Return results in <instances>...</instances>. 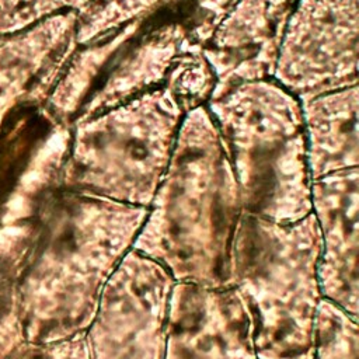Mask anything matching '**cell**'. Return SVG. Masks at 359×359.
I'll list each match as a JSON object with an SVG mask.
<instances>
[{
  "instance_id": "6da1fadb",
  "label": "cell",
  "mask_w": 359,
  "mask_h": 359,
  "mask_svg": "<svg viewBox=\"0 0 359 359\" xmlns=\"http://www.w3.org/2000/svg\"><path fill=\"white\" fill-rule=\"evenodd\" d=\"M149 208L66 192L42 216L21 289L31 344L84 334L101 292L132 248Z\"/></svg>"
},
{
  "instance_id": "7a4b0ae2",
  "label": "cell",
  "mask_w": 359,
  "mask_h": 359,
  "mask_svg": "<svg viewBox=\"0 0 359 359\" xmlns=\"http://www.w3.org/2000/svg\"><path fill=\"white\" fill-rule=\"evenodd\" d=\"M243 212L222 142L208 126H189L172 149L132 250L164 266L175 282L233 286L231 250Z\"/></svg>"
},
{
  "instance_id": "3957f363",
  "label": "cell",
  "mask_w": 359,
  "mask_h": 359,
  "mask_svg": "<svg viewBox=\"0 0 359 359\" xmlns=\"http://www.w3.org/2000/svg\"><path fill=\"white\" fill-rule=\"evenodd\" d=\"M320 252L313 212L293 223L243 212L231 250V285L250 313L257 359H311L323 299Z\"/></svg>"
},
{
  "instance_id": "277c9868",
  "label": "cell",
  "mask_w": 359,
  "mask_h": 359,
  "mask_svg": "<svg viewBox=\"0 0 359 359\" xmlns=\"http://www.w3.org/2000/svg\"><path fill=\"white\" fill-rule=\"evenodd\" d=\"M174 123H83L60 170L66 192L149 208L172 153Z\"/></svg>"
},
{
  "instance_id": "5b68a950",
  "label": "cell",
  "mask_w": 359,
  "mask_h": 359,
  "mask_svg": "<svg viewBox=\"0 0 359 359\" xmlns=\"http://www.w3.org/2000/svg\"><path fill=\"white\" fill-rule=\"evenodd\" d=\"M170 272L129 250L107 280L84 332L90 359H163L171 290Z\"/></svg>"
},
{
  "instance_id": "8992f818",
  "label": "cell",
  "mask_w": 359,
  "mask_h": 359,
  "mask_svg": "<svg viewBox=\"0 0 359 359\" xmlns=\"http://www.w3.org/2000/svg\"><path fill=\"white\" fill-rule=\"evenodd\" d=\"M163 359H257L254 325L236 286L175 282Z\"/></svg>"
},
{
  "instance_id": "52a82bcc",
  "label": "cell",
  "mask_w": 359,
  "mask_h": 359,
  "mask_svg": "<svg viewBox=\"0 0 359 359\" xmlns=\"http://www.w3.org/2000/svg\"><path fill=\"white\" fill-rule=\"evenodd\" d=\"M321 252V296L358 318V170L346 168L311 181Z\"/></svg>"
},
{
  "instance_id": "ba28073f",
  "label": "cell",
  "mask_w": 359,
  "mask_h": 359,
  "mask_svg": "<svg viewBox=\"0 0 359 359\" xmlns=\"http://www.w3.org/2000/svg\"><path fill=\"white\" fill-rule=\"evenodd\" d=\"M72 13H57L24 29L0 34V130L7 114L48 90L66 55Z\"/></svg>"
},
{
  "instance_id": "9c48e42d",
  "label": "cell",
  "mask_w": 359,
  "mask_h": 359,
  "mask_svg": "<svg viewBox=\"0 0 359 359\" xmlns=\"http://www.w3.org/2000/svg\"><path fill=\"white\" fill-rule=\"evenodd\" d=\"M304 3L307 8L302 11V17L290 24L289 38L286 41L285 53L282 59V70L290 84H302L303 79L311 83L314 72V84L321 80H331V77L344 76L337 67L341 65L346 72L349 66L335 59L339 55L344 59L355 60V52H349V36H355V14H351L337 22V18L345 11L355 7V0L346 1L331 22H325V3L327 0H313Z\"/></svg>"
},
{
  "instance_id": "30bf717a",
  "label": "cell",
  "mask_w": 359,
  "mask_h": 359,
  "mask_svg": "<svg viewBox=\"0 0 359 359\" xmlns=\"http://www.w3.org/2000/svg\"><path fill=\"white\" fill-rule=\"evenodd\" d=\"M355 104V97L349 100V94L342 93L314 102V111H309L307 161L311 181L358 167Z\"/></svg>"
},
{
  "instance_id": "8fae6325",
  "label": "cell",
  "mask_w": 359,
  "mask_h": 359,
  "mask_svg": "<svg viewBox=\"0 0 359 359\" xmlns=\"http://www.w3.org/2000/svg\"><path fill=\"white\" fill-rule=\"evenodd\" d=\"M311 359H358V318L321 299L314 318Z\"/></svg>"
},
{
  "instance_id": "7c38bea8",
  "label": "cell",
  "mask_w": 359,
  "mask_h": 359,
  "mask_svg": "<svg viewBox=\"0 0 359 359\" xmlns=\"http://www.w3.org/2000/svg\"><path fill=\"white\" fill-rule=\"evenodd\" d=\"M84 0H0V34L24 29Z\"/></svg>"
},
{
  "instance_id": "4fadbf2b",
  "label": "cell",
  "mask_w": 359,
  "mask_h": 359,
  "mask_svg": "<svg viewBox=\"0 0 359 359\" xmlns=\"http://www.w3.org/2000/svg\"><path fill=\"white\" fill-rule=\"evenodd\" d=\"M18 359H90L84 334H79L69 339L31 344L25 348Z\"/></svg>"
}]
</instances>
